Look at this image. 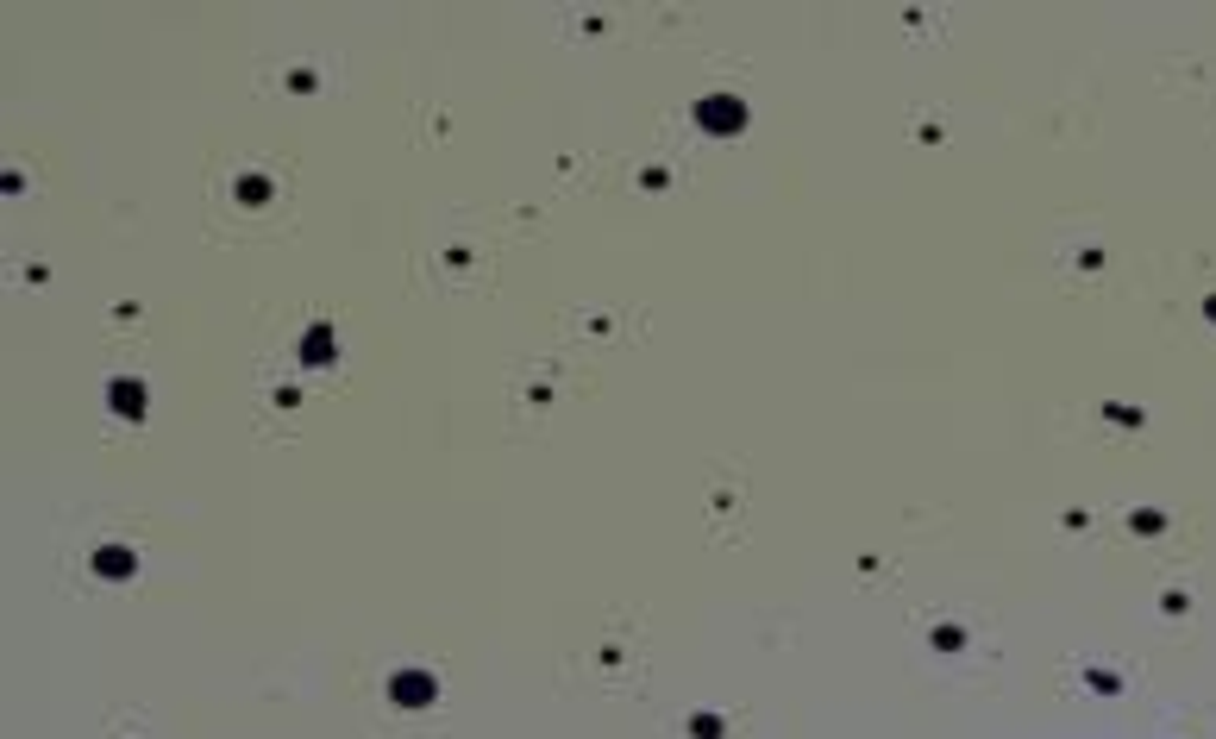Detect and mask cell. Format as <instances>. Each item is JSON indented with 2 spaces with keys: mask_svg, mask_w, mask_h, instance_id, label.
I'll list each match as a JSON object with an SVG mask.
<instances>
[{
  "mask_svg": "<svg viewBox=\"0 0 1216 739\" xmlns=\"http://www.w3.org/2000/svg\"><path fill=\"white\" fill-rule=\"evenodd\" d=\"M696 126L715 132V138H734L746 126V107H740V94H703L696 101Z\"/></svg>",
  "mask_w": 1216,
  "mask_h": 739,
  "instance_id": "cell-1",
  "label": "cell"
},
{
  "mask_svg": "<svg viewBox=\"0 0 1216 739\" xmlns=\"http://www.w3.org/2000/svg\"><path fill=\"white\" fill-rule=\"evenodd\" d=\"M389 696L402 702V708H427V702H433V677H427V671H395Z\"/></svg>",
  "mask_w": 1216,
  "mask_h": 739,
  "instance_id": "cell-2",
  "label": "cell"
},
{
  "mask_svg": "<svg viewBox=\"0 0 1216 739\" xmlns=\"http://www.w3.org/2000/svg\"><path fill=\"white\" fill-rule=\"evenodd\" d=\"M107 401H113V414H126V420H138V414H145V389H138V383H113V395H107Z\"/></svg>",
  "mask_w": 1216,
  "mask_h": 739,
  "instance_id": "cell-3",
  "label": "cell"
},
{
  "mask_svg": "<svg viewBox=\"0 0 1216 739\" xmlns=\"http://www.w3.org/2000/svg\"><path fill=\"white\" fill-rule=\"evenodd\" d=\"M95 570H101V577H126V570H132V552H113V545H107V552L95 558Z\"/></svg>",
  "mask_w": 1216,
  "mask_h": 739,
  "instance_id": "cell-4",
  "label": "cell"
}]
</instances>
